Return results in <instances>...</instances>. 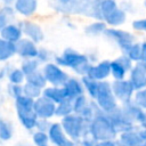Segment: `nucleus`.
Returning a JSON list of instances; mask_svg holds the SVG:
<instances>
[{
    "label": "nucleus",
    "mask_w": 146,
    "mask_h": 146,
    "mask_svg": "<svg viewBox=\"0 0 146 146\" xmlns=\"http://www.w3.org/2000/svg\"><path fill=\"white\" fill-rule=\"evenodd\" d=\"M133 102H135L139 107H141L143 110L146 111V88L140 89V90H137V91L135 92Z\"/></svg>",
    "instance_id": "nucleus-25"
},
{
    "label": "nucleus",
    "mask_w": 146,
    "mask_h": 146,
    "mask_svg": "<svg viewBox=\"0 0 146 146\" xmlns=\"http://www.w3.org/2000/svg\"><path fill=\"white\" fill-rule=\"evenodd\" d=\"M46 78L56 84L64 83L66 80V75L54 65H48L46 67Z\"/></svg>",
    "instance_id": "nucleus-10"
},
{
    "label": "nucleus",
    "mask_w": 146,
    "mask_h": 146,
    "mask_svg": "<svg viewBox=\"0 0 146 146\" xmlns=\"http://www.w3.org/2000/svg\"><path fill=\"white\" fill-rule=\"evenodd\" d=\"M89 131L95 140L105 141V140H112L115 139L116 136L119 135L116 130L114 129L111 120L108 119L107 114L104 112H99L96 114L90 123Z\"/></svg>",
    "instance_id": "nucleus-1"
},
{
    "label": "nucleus",
    "mask_w": 146,
    "mask_h": 146,
    "mask_svg": "<svg viewBox=\"0 0 146 146\" xmlns=\"http://www.w3.org/2000/svg\"><path fill=\"white\" fill-rule=\"evenodd\" d=\"M117 144L119 146H143L144 141L139 135L138 129H133V130L120 133Z\"/></svg>",
    "instance_id": "nucleus-8"
},
{
    "label": "nucleus",
    "mask_w": 146,
    "mask_h": 146,
    "mask_svg": "<svg viewBox=\"0 0 146 146\" xmlns=\"http://www.w3.org/2000/svg\"><path fill=\"white\" fill-rule=\"evenodd\" d=\"M54 105L47 99H39L35 103V112H38L41 116H49L54 113Z\"/></svg>",
    "instance_id": "nucleus-16"
},
{
    "label": "nucleus",
    "mask_w": 146,
    "mask_h": 146,
    "mask_svg": "<svg viewBox=\"0 0 146 146\" xmlns=\"http://www.w3.org/2000/svg\"><path fill=\"white\" fill-rule=\"evenodd\" d=\"M110 75H111V62L108 60H104L95 66H90L87 73V76L97 81H104Z\"/></svg>",
    "instance_id": "nucleus-7"
},
{
    "label": "nucleus",
    "mask_w": 146,
    "mask_h": 146,
    "mask_svg": "<svg viewBox=\"0 0 146 146\" xmlns=\"http://www.w3.org/2000/svg\"><path fill=\"white\" fill-rule=\"evenodd\" d=\"M2 1H5V2H6V3H8V2H10V1H11V0H2Z\"/></svg>",
    "instance_id": "nucleus-35"
},
{
    "label": "nucleus",
    "mask_w": 146,
    "mask_h": 146,
    "mask_svg": "<svg viewBox=\"0 0 146 146\" xmlns=\"http://www.w3.org/2000/svg\"><path fill=\"white\" fill-rule=\"evenodd\" d=\"M137 124H138L139 128H143V129L146 128V111L145 110H144V113H143V115H141V117H140V120Z\"/></svg>",
    "instance_id": "nucleus-31"
},
{
    "label": "nucleus",
    "mask_w": 146,
    "mask_h": 146,
    "mask_svg": "<svg viewBox=\"0 0 146 146\" xmlns=\"http://www.w3.org/2000/svg\"><path fill=\"white\" fill-rule=\"evenodd\" d=\"M5 24H6V18H5V16H3L2 14H0V29H1Z\"/></svg>",
    "instance_id": "nucleus-34"
},
{
    "label": "nucleus",
    "mask_w": 146,
    "mask_h": 146,
    "mask_svg": "<svg viewBox=\"0 0 146 146\" xmlns=\"http://www.w3.org/2000/svg\"><path fill=\"white\" fill-rule=\"evenodd\" d=\"M105 31H106V25L103 22L92 23L91 25H89L86 29V32L88 34H91V35H97V34H100V33H105Z\"/></svg>",
    "instance_id": "nucleus-23"
},
{
    "label": "nucleus",
    "mask_w": 146,
    "mask_h": 146,
    "mask_svg": "<svg viewBox=\"0 0 146 146\" xmlns=\"http://www.w3.org/2000/svg\"><path fill=\"white\" fill-rule=\"evenodd\" d=\"M111 84H112V90H113L114 96L122 105L133 100L136 90L129 80H127V79L114 80V82Z\"/></svg>",
    "instance_id": "nucleus-3"
},
{
    "label": "nucleus",
    "mask_w": 146,
    "mask_h": 146,
    "mask_svg": "<svg viewBox=\"0 0 146 146\" xmlns=\"http://www.w3.org/2000/svg\"><path fill=\"white\" fill-rule=\"evenodd\" d=\"M143 146H146V141H145V143H144V145H143Z\"/></svg>",
    "instance_id": "nucleus-37"
},
{
    "label": "nucleus",
    "mask_w": 146,
    "mask_h": 146,
    "mask_svg": "<svg viewBox=\"0 0 146 146\" xmlns=\"http://www.w3.org/2000/svg\"><path fill=\"white\" fill-rule=\"evenodd\" d=\"M97 146H119V144H117V141H115L114 139H112V140L100 141L99 144H97Z\"/></svg>",
    "instance_id": "nucleus-30"
},
{
    "label": "nucleus",
    "mask_w": 146,
    "mask_h": 146,
    "mask_svg": "<svg viewBox=\"0 0 146 146\" xmlns=\"http://www.w3.org/2000/svg\"><path fill=\"white\" fill-rule=\"evenodd\" d=\"M138 131H139V135H140V137H141V139H143V141L145 143L146 141V128H138Z\"/></svg>",
    "instance_id": "nucleus-32"
},
{
    "label": "nucleus",
    "mask_w": 146,
    "mask_h": 146,
    "mask_svg": "<svg viewBox=\"0 0 146 146\" xmlns=\"http://www.w3.org/2000/svg\"><path fill=\"white\" fill-rule=\"evenodd\" d=\"M143 64H144V66H145V68H146V62H143Z\"/></svg>",
    "instance_id": "nucleus-36"
},
{
    "label": "nucleus",
    "mask_w": 146,
    "mask_h": 146,
    "mask_svg": "<svg viewBox=\"0 0 146 146\" xmlns=\"http://www.w3.org/2000/svg\"><path fill=\"white\" fill-rule=\"evenodd\" d=\"M50 135H51L52 140H54L58 146H72V143L68 141V140L64 137V135H63V132H62V129H60V127H59L58 124H55V125L51 128Z\"/></svg>",
    "instance_id": "nucleus-15"
},
{
    "label": "nucleus",
    "mask_w": 146,
    "mask_h": 146,
    "mask_svg": "<svg viewBox=\"0 0 146 146\" xmlns=\"http://www.w3.org/2000/svg\"><path fill=\"white\" fill-rule=\"evenodd\" d=\"M116 8H117V6H116V2L114 0H103L100 2V15H102V18L105 19V17L108 16Z\"/></svg>",
    "instance_id": "nucleus-20"
},
{
    "label": "nucleus",
    "mask_w": 146,
    "mask_h": 146,
    "mask_svg": "<svg viewBox=\"0 0 146 146\" xmlns=\"http://www.w3.org/2000/svg\"><path fill=\"white\" fill-rule=\"evenodd\" d=\"M107 116L111 120L114 129L116 130V132L119 135L122 133V132H125V131H130V130L136 129L135 128V122L128 117V115L124 113V111L122 110V107H117L113 112L108 113Z\"/></svg>",
    "instance_id": "nucleus-4"
},
{
    "label": "nucleus",
    "mask_w": 146,
    "mask_h": 146,
    "mask_svg": "<svg viewBox=\"0 0 146 146\" xmlns=\"http://www.w3.org/2000/svg\"><path fill=\"white\" fill-rule=\"evenodd\" d=\"M24 30H25V33L29 34L35 41H39V40L42 39V32L39 29V26H36L32 23H25L24 24Z\"/></svg>",
    "instance_id": "nucleus-19"
},
{
    "label": "nucleus",
    "mask_w": 146,
    "mask_h": 146,
    "mask_svg": "<svg viewBox=\"0 0 146 146\" xmlns=\"http://www.w3.org/2000/svg\"><path fill=\"white\" fill-rule=\"evenodd\" d=\"M145 7H146V0H145Z\"/></svg>",
    "instance_id": "nucleus-38"
},
{
    "label": "nucleus",
    "mask_w": 146,
    "mask_h": 146,
    "mask_svg": "<svg viewBox=\"0 0 146 146\" xmlns=\"http://www.w3.org/2000/svg\"><path fill=\"white\" fill-rule=\"evenodd\" d=\"M34 141L38 146H47V137L43 133H36L34 136Z\"/></svg>",
    "instance_id": "nucleus-28"
},
{
    "label": "nucleus",
    "mask_w": 146,
    "mask_h": 146,
    "mask_svg": "<svg viewBox=\"0 0 146 146\" xmlns=\"http://www.w3.org/2000/svg\"><path fill=\"white\" fill-rule=\"evenodd\" d=\"M131 84L133 86L135 90H140L146 88V68L143 62L135 63L133 67L129 72V79Z\"/></svg>",
    "instance_id": "nucleus-6"
},
{
    "label": "nucleus",
    "mask_w": 146,
    "mask_h": 146,
    "mask_svg": "<svg viewBox=\"0 0 146 146\" xmlns=\"http://www.w3.org/2000/svg\"><path fill=\"white\" fill-rule=\"evenodd\" d=\"M36 8V0H16V9L23 15H31Z\"/></svg>",
    "instance_id": "nucleus-14"
},
{
    "label": "nucleus",
    "mask_w": 146,
    "mask_h": 146,
    "mask_svg": "<svg viewBox=\"0 0 146 146\" xmlns=\"http://www.w3.org/2000/svg\"><path fill=\"white\" fill-rule=\"evenodd\" d=\"M108 39L113 40L121 49L124 51L127 48H129L132 43H135V36L133 34L123 31V30H117V29H106L104 33Z\"/></svg>",
    "instance_id": "nucleus-5"
},
{
    "label": "nucleus",
    "mask_w": 146,
    "mask_h": 146,
    "mask_svg": "<svg viewBox=\"0 0 146 146\" xmlns=\"http://www.w3.org/2000/svg\"><path fill=\"white\" fill-rule=\"evenodd\" d=\"M127 74H129V70L117 58L111 62V75L114 78V80H123L125 79Z\"/></svg>",
    "instance_id": "nucleus-11"
},
{
    "label": "nucleus",
    "mask_w": 146,
    "mask_h": 146,
    "mask_svg": "<svg viewBox=\"0 0 146 146\" xmlns=\"http://www.w3.org/2000/svg\"><path fill=\"white\" fill-rule=\"evenodd\" d=\"M132 27L137 31H141V32H146V18L143 19H137L132 23Z\"/></svg>",
    "instance_id": "nucleus-27"
},
{
    "label": "nucleus",
    "mask_w": 146,
    "mask_h": 146,
    "mask_svg": "<svg viewBox=\"0 0 146 146\" xmlns=\"http://www.w3.org/2000/svg\"><path fill=\"white\" fill-rule=\"evenodd\" d=\"M125 18H127L125 11L120 8H116L108 16L105 17V21H106V23H108L112 26H117V25L123 24L125 22Z\"/></svg>",
    "instance_id": "nucleus-13"
},
{
    "label": "nucleus",
    "mask_w": 146,
    "mask_h": 146,
    "mask_svg": "<svg viewBox=\"0 0 146 146\" xmlns=\"http://www.w3.org/2000/svg\"><path fill=\"white\" fill-rule=\"evenodd\" d=\"M99 82H100V81L94 80V79H91V78H89V76H86V78L83 79V83H84V86H86V88H87L89 95H90L92 98H95V99H96V97H97V95H98Z\"/></svg>",
    "instance_id": "nucleus-18"
},
{
    "label": "nucleus",
    "mask_w": 146,
    "mask_h": 146,
    "mask_svg": "<svg viewBox=\"0 0 146 146\" xmlns=\"http://www.w3.org/2000/svg\"><path fill=\"white\" fill-rule=\"evenodd\" d=\"M124 55H127L133 63H139L143 60V47L141 43L139 42H135L132 43L129 48H127L123 51Z\"/></svg>",
    "instance_id": "nucleus-12"
},
{
    "label": "nucleus",
    "mask_w": 146,
    "mask_h": 146,
    "mask_svg": "<svg viewBox=\"0 0 146 146\" xmlns=\"http://www.w3.org/2000/svg\"><path fill=\"white\" fill-rule=\"evenodd\" d=\"M143 47V60L141 62H146V41L141 43Z\"/></svg>",
    "instance_id": "nucleus-33"
},
{
    "label": "nucleus",
    "mask_w": 146,
    "mask_h": 146,
    "mask_svg": "<svg viewBox=\"0 0 146 146\" xmlns=\"http://www.w3.org/2000/svg\"><path fill=\"white\" fill-rule=\"evenodd\" d=\"M14 51H15L14 44L6 42L3 40H0V59H5V58L11 56V54Z\"/></svg>",
    "instance_id": "nucleus-22"
},
{
    "label": "nucleus",
    "mask_w": 146,
    "mask_h": 146,
    "mask_svg": "<svg viewBox=\"0 0 146 146\" xmlns=\"http://www.w3.org/2000/svg\"><path fill=\"white\" fill-rule=\"evenodd\" d=\"M22 79H23V74H22V72H19V71H15V72L10 75V80H11L13 82H15V83L21 82Z\"/></svg>",
    "instance_id": "nucleus-29"
},
{
    "label": "nucleus",
    "mask_w": 146,
    "mask_h": 146,
    "mask_svg": "<svg viewBox=\"0 0 146 146\" xmlns=\"http://www.w3.org/2000/svg\"><path fill=\"white\" fill-rule=\"evenodd\" d=\"M21 35V32L17 27L10 25V26H7L2 30V36L9 41H15V40H18Z\"/></svg>",
    "instance_id": "nucleus-21"
},
{
    "label": "nucleus",
    "mask_w": 146,
    "mask_h": 146,
    "mask_svg": "<svg viewBox=\"0 0 146 146\" xmlns=\"http://www.w3.org/2000/svg\"><path fill=\"white\" fill-rule=\"evenodd\" d=\"M46 95H47L49 98L55 99L56 102H62L63 98H64L66 95H68V94H67L66 90H51V89H49V90H47Z\"/></svg>",
    "instance_id": "nucleus-26"
},
{
    "label": "nucleus",
    "mask_w": 146,
    "mask_h": 146,
    "mask_svg": "<svg viewBox=\"0 0 146 146\" xmlns=\"http://www.w3.org/2000/svg\"><path fill=\"white\" fill-rule=\"evenodd\" d=\"M64 127L66 131L73 137L78 138L80 133L82 132V127H83V119L82 117H74L70 116L64 120Z\"/></svg>",
    "instance_id": "nucleus-9"
},
{
    "label": "nucleus",
    "mask_w": 146,
    "mask_h": 146,
    "mask_svg": "<svg viewBox=\"0 0 146 146\" xmlns=\"http://www.w3.org/2000/svg\"><path fill=\"white\" fill-rule=\"evenodd\" d=\"M96 100H97L98 107L105 114H108L119 107L117 99L114 96L113 90H112V84L105 81L99 82V90H98Z\"/></svg>",
    "instance_id": "nucleus-2"
},
{
    "label": "nucleus",
    "mask_w": 146,
    "mask_h": 146,
    "mask_svg": "<svg viewBox=\"0 0 146 146\" xmlns=\"http://www.w3.org/2000/svg\"><path fill=\"white\" fill-rule=\"evenodd\" d=\"M66 91H67V94H68L70 97H76V96H80L81 95L82 87L75 80H71L68 82V84L66 86Z\"/></svg>",
    "instance_id": "nucleus-24"
},
{
    "label": "nucleus",
    "mask_w": 146,
    "mask_h": 146,
    "mask_svg": "<svg viewBox=\"0 0 146 146\" xmlns=\"http://www.w3.org/2000/svg\"><path fill=\"white\" fill-rule=\"evenodd\" d=\"M17 51H19V54L23 56H35L38 54L34 46L27 40H22L17 44Z\"/></svg>",
    "instance_id": "nucleus-17"
}]
</instances>
